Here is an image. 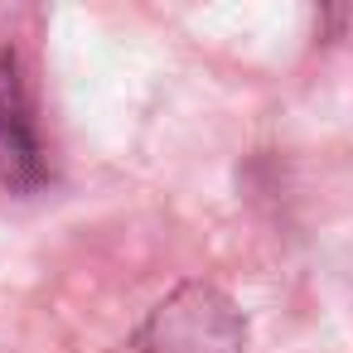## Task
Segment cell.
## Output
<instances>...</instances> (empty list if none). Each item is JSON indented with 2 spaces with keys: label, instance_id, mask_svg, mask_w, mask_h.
<instances>
[{
  "label": "cell",
  "instance_id": "6da1fadb",
  "mask_svg": "<svg viewBox=\"0 0 353 353\" xmlns=\"http://www.w3.org/2000/svg\"><path fill=\"white\" fill-rule=\"evenodd\" d=\"M117 353H247V319L213 281H184L121 339Z\"/></svg>",
  "mask_w": 353,
  "mask_h": 353
},
{
  "label": "cell",
  "instance_id": "7a4b0ae2",
  "mask_svg": "<svg viewBox=\"0 0 353 353\" xmlns=\"http://www.w3.org/2000/svg\"><path fill=\"white\" fill-rule=\"evenodd\" d=\"M49 179L44 141L34 126L25 68L10 49H0V184L6 189H39Z\"/></svg>",
  "mask_w": 353,
  "mask_h": 353
}]
</instances>
